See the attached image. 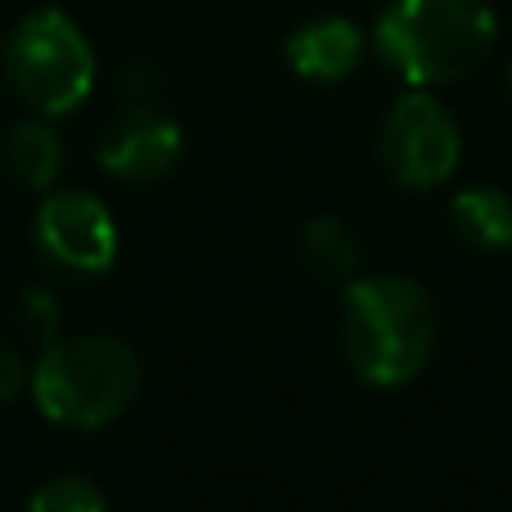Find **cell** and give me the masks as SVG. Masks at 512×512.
<instances>
[{"mask_svg": "<svg viewBox=\"0 0 512 512\" xmlns=\"http://www.w3.org/2000/svg\"><path fill=\"white\" fill-rule=\"evenodd\" d=\"M140 355L122 337L81 333V337H54L32 364V391L36 409L59 427H104L131 409L140 396Z\"/></svg>", "mask_w": 512, "mask_h": 512, "instance_id": "cell-3", "label": "cell"}, {"mask_svg": "<svg viewBox=\"0 0 512 512\" xmlns=\"http://www.w3.org/2000/svg\"><path fill=\"white\" fill-rule=\"evenodd\" d=\"M180 126L158 99H122V113L99 135V167L117 180H162L180 162Z\"/></svg>", "mask_w": 512, "mask_h": 512, "instance_id": "cell-7", "label": "cell"}, {"mask_svg": "<svg viewBox=\"0 0 512 512\" xmlns=\"http://www.w3.org/2000/svg\"><path fill=\"white\" fill-rule=\"evenodd\" d=\"M36 248L59 270L95 279L113 270L122 239H117V221L104 198L86 189H45L36 207Z\"/></svg>", "mask_w": 512, "mask_h": 512, "instance_id": "cell-6", "label": "cell"}, {"mask_svg": "<svg viewBox=\"0 0 512 512\" xmlns=\"http://www.w3.org/2000/svg\"><path fill=\"white\" fill-rule=\"evenodd\" d=\"M5 77L32 113L59 117L95 90V50L63 9H32L5 36Z\"/></svg>", "mask_w": 512, "mask_h": 512, "instance_id": "cell-4", "label": "cell"}, {"mask_svg": "<svg viewBox=\"0 0 512 512\" xmlns=\"http://www.w3.org/2000/svg\"><path fill=\"white\" fill-rule=\"evenodd\" d=\"M297 256L319 283H351L360 274V239L337 216H315L301 225Z\"/></svg>", "mask_w": 512, "mask_h": 512, "instance_id": "cell-11", "label": "cell"}, {"mask_svg": "<svg viewBox=\"0 0 512 512\" xmlns=\"http://www.w3.org/2000/svg\"><path fill=\"white\" fill-rule=\"evenodd\" d=\"M495 32L499 23L486 0H387L373 45L400 81L436 90L481 68Z\"/></svg>", "mask_w": 512, "mask_h": 512, "instance_id": "cell-2", "label": "cell"}, {"mask_svg": "<svg viewBox=\"0 0 512 512\" xmlns=\"http://www.w3.org/2000/svg\"><path fill=\"white\" fill-rule=\"evenodd\" d=\"M450 225L468 248L504 252L512 248V194H504L495 185L459 189L450 203Z\"/></svg>", "mask_w": 512, "mask_h": 512, "instance_id": "cell-10", "label": "cell"}, {"mask_svg": "<svg viewBox=\"0 0 512 512\" xmlns=\"http://www.w3.org/2000/svg\"><path fill=\"white\" fill-rule=\"evenodd\" d=\"M378 158L400 189H436L459 171L463 135L432 90L409 86L378 126Z\"/></svg>", "mask_w": 512, "mask_h": 512, "instance_id": "cell-5", "label": "cell"}, {"mask_svg": "<svg viewBox=\"0 0 512 512\" xmlns=\"http://www.w3.org/2000/svg\"><path fill=\"white\" fill-rule=\"evenodd\" d=\"M292 72L306 81H319V86H333V81H346L364 59V32L351 23V18H315V23L297 27L283 45Z\"/></svg>", "mask_w": 512, "mask_h": 512, "instance_id": "cell-8", "label": "cell"}, {"mask_svg": "<svg viewBox=\"0 0 512 512\" xmlns=\"http://www.w3.org/2000/svg\"><path fill=\"white\" fill-rule=\"evenodd\" d=\"M14 319H18V333L32 337L36 346H50L54 337H59V324H63L59 301H54V292H45V288H27L14 306Z\"/></svg>", "mask_w": 512, "mask_h": 512, "instance_id": "cell-13", "label": "cell"}, {"mask_svg": "<svg viewBox=\"0 0 512 512\" xmlns=\"http://www.w3.org/2000/svg\"><path fill=\"white\" fill-rule=\"evenodd\" d=\"M5 167L14 171L18 185L36 189V194H45V189L59 185V176H63V140H59V131L45 122V113L23 117V122L9 126Z\"/></svg>", "mask_w": 512, "mask_h": 512, "instance_id": "cell-9", "label": "cell"}, {"mask_svg": "<svg viewBox=\"0 0 512 512\" xmlns=\"http://www.w3.org/2000/svg\"><path fill=\"white\" fill-rule=\"evenodd\" d=\"M508 90H512V68H508Z\"/></svg>", "mask_w": 512, "mask_h": 512, "instance_id": "cell-15", "label": "cell"}, {"mask_svg": "<svg viewBox=\"0 0 512 512\" xmlns=\"http://www.w3.org/2000/svg\"><path fill=\"white\" fill-rule=\"evenodd\" d=\"M342 346L369 387L414 382L436 351L432 292L409 274H355L342 297Z\"/></svg>", "mask_w": 512, "mask_h": 512, "instance_id": "cell-1", "label": "cell"}, {"mask_svg": "<svg viewBox=\"0 0 512 512\" xmlns=\"http://www.w3.org/2000/svg\"><path fill=\"white\" fill-rule=\"evenodd\" d=\"M27 504L36 512H99L108 504V495L95 486L90 477H77V472H63V477H50L27 495Z\"/></svg>", "mask_w": 512, "mask_h": 512, "instance_id": "cell-12", "label": "cell"}, {"mask_svg": "<svg viewBox=\"0 0 512 512\" xmlns=\"http://www.w3.org/2000/svg\"><path fill=\"white\" fill-rule=\"evenodd\" d=\"M27 382H32V369L23 364V355L14 346L0 342V405H9L14 396H23Z\"/></svg>", "mask_w": 512, "mask_h": 512, "instance_id": "cell-14", "label": "cell"}]
</instances>
